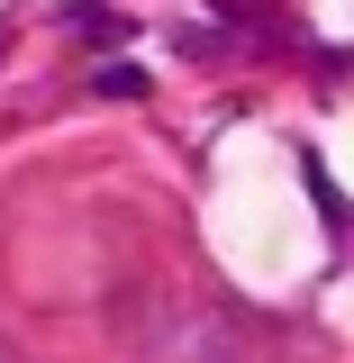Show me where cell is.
Instances as JSON below:
<instances>
[{
	"mask_svg": "<svg viewBox=\"0 0 354 363\" xmlns=\"http://www.w3.org/2000/svg\"><path fill=\"white\" fill-rule=\"evenodd\" d=\"M300 173H309V191H318V209H327V227H345V200H336V182H327V164H318V155H300Z\"/></svg>",
	"mask_w": 354,
	"mask_h": 363,
	"instance_id": "2",
	"label": "cell"
},
{
	"mask_svg": "<svg viewBox=\"0 0 354 363\" xmlns=\"http://www.w3.org/2000/svg\"><path fill=\"white\" fill-rule=\"evenodd\" d=\"M100 100H145V73H136V64H100Z\"/></svg>",
	"mask_w": 354,
	"mask_h": 363,
	"instance_id": "1",
	"label": "cell"
}]
</instances>
